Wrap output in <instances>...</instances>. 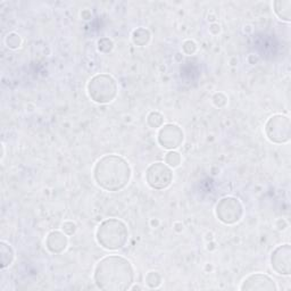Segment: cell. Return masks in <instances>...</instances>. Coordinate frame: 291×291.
<instances>
[{
  "instance_id": "5",
  "label": "cell",
  "mask_w": 291,
  "mask_h": 291,
  "mask_svg": "<svg viewBox=\"0 0 291 291\" xmlns=\"http://www.w3.org/2000/svg\"><path fill=\"white\" fill-rule=\"evenodd\" d=\"M265 133L271 142H288L291 137L290 119L282 114L273 115L265 124Z\"/></svg>"
},
{
  "instance_id": "8",
  "label": "cell",
  "mask_w": 291,
  "mask_h": 291,
  "mask_svg": "<svg viewBox=\"0 0 291 291\" xmlns=\"http://www.w3.org/2000/svg\"><path fill=\"white\" fill-rule=\"evenodd\" d=\"M158 143L164 149L174 150L180 147L183 142L184 134L182 129L177 124H166L158 132Z\"/></svg>"
},
{
  "instance_id": "4",
  "label": "cell",
  "mask_w": 291,
  "mask_h": 291,
  "mask_svg": "<svg viewBox=\"0 0 291 291\" xmlns=\"http://www.w3.org/2000/svg\"><path fill=\"white\" fill-rule=\"evenodd\" d=\"M88 95L97 104H108L118 96V82L109 74H97L91 77L88 86Z\"/></svg>"
},
{
  "instance_id": "22",
  "label": "cell",
  "mask_w": 291,
  "mask_h": 291,
  "mask_svg": "<svg viewBox=\"0 0 291 291\" xmlns=\"http://www.w3.org/2000/svg\"><path fill=\"white\" fill-rule=\"evenodd\" d=\"M62 229H63V232H64L65 235L72 236V235L75 234V231H76V224H75L74 222H72V221H66V222L63 223Z\"/></svg>"
},
{
  "instance_id": "23",
  "label": "cell",
  "mask_w": 291,
  "mask_h": 291,
  "mask_svg": "<svg viewBox=\"0 0 291 291\" xmlns=\"http://www.w3.org/2000/svg\"><path fill=\"white\" fill-rule=\"evenodd\" d=\"M210 31L213 33V35H217L220 32V25L218 24H212L210 27Z\"/></svg>"
},
{
  "instance_id": "20",
  "label": "cell",
  "mask_w": 291,
  "mask_h": 291,
  "mask_svg": "<svg viewBox=\"0 0 291 291\" xmlns=\"http://www.w3.org/2000/svg\"><path fill=\"white\" fill-rule=\"evenodd\" d=\"M182 50L186 55H193L197 50L196 42L192 41V40L184 41L183 45H182Z\"/></svg>"
},
{
  "instance_id": "19",
  "label": "cell",
  "mask_w": 291,
  "mask_h": 291,
  "mask_svg": "<svg viewBox=\"0 0 291 291\" xmlns=\"http://www.w3.org/2000/svg\"><path fill=\"white\" fill-rule=\"evenodd\" d=\"M113 48H114V43L108 38H103L98 41V49L101 52H106V54H107V52L113 50Z\"/></svg>"
},
{
  "instance_id": "15",
  "label": "cell",
  "mask_w": 291,
  "mask_h": 291,
  "mask_svg": "<svg viewBox=\"0 0 291 291\" xmlns=\"http://www.w3.org/2000/svg\"><path fill=\"white\" fill-rule=\"evenodd\" d=\"M147 123L153 129L162 128L164 123V116L161 113H158V111H152L147 116Z\"/></svg>"
},
{
  "instance_id": "9",
  "label": "cell",
  "mask_w": 291,
  "mask_h": 291,
  "mask_svg": "<svg viewBox=\"0 0 291 291\" xmlns=\"http://www.w3.org/2000/svg\"><path fill=\"white\" fill-rule=\"evenodd\" d=\"M271 265L278 274L290 275L291 273V246L281 245L271 255Z\"/></svg>"
},
{
  "instance_id": "10",
  "label": "cell",
  "mask_w": 291,
  "mask_h": 291,
  "mask_svg": "<svg viewBox=\"0 0 291 291\" xmlns=\"http://www.w3.org/2000/svg\"><path fill=\"white\" fill-rule=\"evenodd\" d=\"M240 290L242 291H276L278 287L272 278L269 275L255 273L246 278L242 282Z\"/></svg>"
},
{
  "instance_id": "16",
  "label": "cell",
  "mask_w": 291,
  "mask_h": 291,
  "mask_svg": "<svg viewBox=\"0 0 291 291\" xmlns=\"http://www.w3.org/2000/svg\"><path fill=\"white\" fill-rule=\"evenodd\" d=\"M146 283H147L149 288L156 289L162 284V276L159 275L158 272L152 271V272H149L147 275H146Z\"/></svg>"
},
{
  "instance_id": "6",
  "label": "cell",
  "mask_w": 291,
  "mask_h": 291,
  "mask_svg": "<svg viewBox=\"0 0 291 291\" xmlns=\"http://www.w3.org/2000/svg\"><path fill=\"white\" fill-rule=\"evenodd\" d=\"M216 216L224 224H236L244 215V206L241 201L235 197H224L217 202Z\"/></svg>"
},
{
  "instance_id": "11",
  "label": "cell",
  "mask_w": 291,
  "mask_h": 291,
  "mask_svg": "<svg viewBox=\"0 0 291 291\" xmlns=\"http://www.w3.org/2000/svg\"><path fill=\"white\" fill-rule=\"evenodd\" d=\"M69 238L64 232L51 231L46 239L47 249L52 254H62L67 248Z\"/></svg>"
},
{
  "instance_id": "7",
  "label": "cell",
  "mask_w": 291,
  "mask_h": 291,
  "mask_svg": "<svg viewBox=\"0 0 291 291\" xmlns=\"http://www.w3.org/2000/svg\"><path fill=\"white\" fill-rule=\"evenodd\" d=\"M146 181L148 186L155 190H164L171 186L173 181V172L169 166L164 163L152 164L146 171Z\"/></svg>"
},
{
  "instance_id": "2",
  "label": "cell",
  "mask_w": 291,
  "mask_h": 291,
  "mask_svg": "<svg viewBox=\"0 0 291 291\" xmlns=\"http://www.w3.org/2000/svg\"><path fill=\"white\" fill-rule=\"evenodd\" d=\"M132 171L125 158L119 155H106L96 163L94 178L97 186L106 191H120L128 186Z\"/></svg>"
},
{
  "instance_id": "14",
  "label": "cell",
  "mask_w": 291,
  "mask_h": 291,
  "mask_svg": "<svg viewBox=\"0 0 291 291\" xmlns=\"http://www.w3.org/2000/svg\"><path fill=\"white\" fill-rule=\"evenodd\" d=\"M150 32L144 27H138L137 30H134L132 33V41L134 45H137L139 47H143L146 45H148V42L150 41Z\"/></svg>"
},
{
  "instance_id": "18",
  "label": "cell",
  "mask_w": 291,
  "mask_h": 291,
  "mask_svg": "<svg viewBox=\"0 0 291 291\" xmlns=\"http://www.w3.org/2000/svg\"><path fill=\"white\" fill-rule=\"evenodd\" d=\"M181 155L179 154L178 152H174V150H171L166 154L165 156V163H166L167 166L169 167H178L179 165L181 164Z\"/></svg>"
},
{
  "instance_id": "17",
  "label": "cell",
  "mask_w": 291,
  "mask_h": 291,
  "mask_svg": "<svg viewBox=\"0 0 291 291\" xmlns=\"http://www.w3.org/2000/svg\"><path fill=\"white\" fill-rule=\"evenodd\" d=\"M5 42L9 49H18L22 46V38L17 33L12 32L5 39Z\"/></svg>"
},
{
  "instance_id": "21",
  "label": "cell",
  "mask_w": 291,
  "mask_h": 291,
  "mask_svg": "<svg viewBox=\"0 0 291 291\" xmlns=\"http://www.w3.org/2000/svg\"><path fill=\"white\" fill-rule=\"evenodd\" d=\"M213 103H214L216 107H224L227 103L226 96L224 94H222V92L215 94L214 97H213Z\"/></svg>"
},
{
  "instance_id": "3",
  "label": "cell",
  "mask_w": 291,
  "mask_h": 291,
  "mask_svg": "<svg viewBox=\"0 0 291 291\" xmlns=\"http://www.w3.org/2000/svg\"><path fill=\"white\" fill-rule=\"evenodd\" d=\"M96 239L107 250L122 249L129 239L128 226L119 218H108L100 223L96 232Z\"/></svg>"
},
{
  "instance_id": "1",
  "label": "cell",
  "mask_w": 291,
  "mask_h": 291,
  "mask_svg": "<svg viewBox=\"0 0 291 291\" xmlns=\"http://www.w3.org/2000/svg\"><path fill=\"white\" fill-rule=\"evenodd\" d=\"M97 287L105 291L129 290L134 282V269L131 261L122 256L104 257L97 264L94 273Z\"/></svg>"
},
{
  "instance_id": "13",
  "label": "cell",
  "mask_w": 291,
  "mask_h": 291,
  "mask_svg": "<svg viewBox=\"0 0 291 291\" xmlns=\"http://www.w3.org/2000/svg\"><path fill=\"white\" fill-rule=\"evenodd\" d=\"M14 257V250L12 246L7 244V242L2 241L0 242V258H2V269H6L13 263Z\"/></svg>"
},
{
  "instance_id": "12",
  "label": "cell",
  "mask_w": 291,
  "mask_h": 291,
  "mask_svg": "<svg viewBox=\"0 0 291 291\" xmlns=\"http://www.w3.org/2000/svg\"><path fill=\"white\" fill-rule=\"evenodd\" d=\"M274 13L284 22L291 21V2L290 0H276L273 3Z\"/></svg>"
}]
</instances>
